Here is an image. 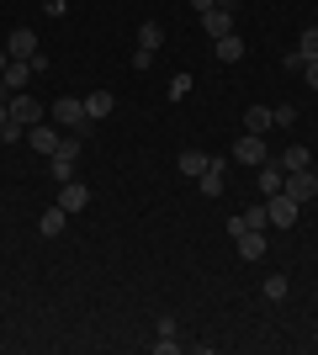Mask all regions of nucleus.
Masks as SVG:
<instances>
[{
	"instance_id": "423d86ee",
	"label": "nucleus",
	"mask_w": 318,
	"mask_h": 355,
	"mask_svg": "<svg viewBox=\"0 0 318 355\" xmlns=\"http://www.w3.org/2000/svg\"><path fill=\"white\" fill-rule=\"evenodd\" d=\"M281 191H287L292 202H313V196H318V175H313V170H292Z\"/></svg>"
},
{
	"instance_id": "f8f14e48",
	"label": "nucleus",
	"mask_w": 318,
	"mask_h": 355,
	"mask_svg": "<svg viewBox=\"0 0 318 355\" xmlns=\"http://www.w3.org/2000/svg\"><path fill=\"white\" fill-rule=\"evenodd\" d=\"M85 202H91V191H85L80 180H64V191H59V207H64V212H80Z\"/></svg>"
},
{
	"instance_id": "393cba45",
	"label": "nucleus",
	"mask_w": 318,
	"mask_h": 355,
	"mask_svg": "<svg viewBox=\"0 0 318 355\" xmlns=\"http://www.w3.org/2000/svg\"><path fill=\"white\" fill-rule=\"evenodd\" d=\"M271 117H276V128H292V122H297V106L281 101V106H271Z\"/></svg>"
},
{
	"instance_id": "ddd939ff",
	"label": "nucleus",
	"mask_w": 318,
	"mask_h": 355,
	"mask_svg": "<svg viewBox=\"0 0 318 355\" xmlns=\"http://www.w3.org/2000/svg\"><path fill=\"white\" fill-rule=\"evenodd\" d=\"M27 138H32V148H37V154H53L64 133H53V128H43V122H32V128H27Z\"/></svg>"
},
{
	"instance_id": "f03ea898",
	"label": "nucleus",
	"mask_w": 318,
	"mask_h": 355,
	"mask_svg": "<svg viewBox=\"0 0 318 355\" xmlns=\"http://www.w3.org/2000/svg\"><path fill=\"white\" fill-rule=\"evenodd\" d=\"M75 159H80V138L69 133V138H59V148H53V154H48V175L59 180H75Z\"/></svg>"
},
{
	"instance_id": "4468645a",
	"label": "nucleus",
	"mask_w": 318,
	"mask_h": 355,
	"mask_svg": "<svg viewBox=\"0 0 318 355\" xmlns=\"http://www.w3.org/2000/svg\"><path fill=\"white\" fill-rule=\"evenodd\" d=\"M239 254L244 260H260V254H265V228H244L239 234Z\"/></svg>"
},
{
	"instance_id": "412c9836",
	"label": "nucleus",
	"mask_w": 318,
	"mask_h": 355,
	"mask_svg": "<svg viewBox=\"0 0 318 355\" xmlns=\"http://www.w3.org/2000/svg\"><path fill=\"white\" fill-rule=\"evenodd\" d=\"M159 43H165V32H159V21H143V27H138V48H149V53H154Z\"/></svg>"
},
{
	"instance_id": "5701e85b",
	"label": "nucleus",
	"mask_w": 318,
	"mask_h": 355,
	"mask_svg": "<svg viewBox=\"0 0 318 355\" xmlns=\"http://www.w3.org/2000/svg\"><path fill=\"white\" fill-rule=\"evenodd\" d=\"M297 53H303V59H318V27H308L303 37H297Z\"/></svg>"
},
{
	"instance_id": "9b49d317",
	"label": "nucleus",
	"mask_w": 318,
	"mask_h": 355,
	"mask_svg": "<svg viewBox=\"0 0 318 355\" xmlns=\"http://www.w3.org/2000/svg\"><path fill=\"white\" fill-rule=\"evenodd\" d=\"M271 128H276L271 106H249V112H244V133H260V138H265Z\"/></svg>"
},
{
	"instance_id": "1a4fd4ad",
	"label": "nucleus",
	"mask_w": 318,
	"mask_h": 355,
	"mask_svg": "<svg viewBox=\"0 0 318 355\" xmlns=\"http://www.w3.org/2000/svg\"><path fill=\"white\" fill-rule=\"evenodd\" d=\"M27 80H32V64H21V59H11L6 74H0V85L11 90V96H16V90H27Z\"/></svg>"
},
{
	"instance_id": "c756f323",
	"label": "nucleus",
	"mask_w": 318,
	"mask_h": 355,
	"mask_svg": "<svg viewBox=\"0 0 318 355\" xmlns=\"http://www.w3.org/2000/svg\"><path fill=\"white\" fill-rule=\"evenodd\" d=\"M6 64H11V53H6V48H0V74H6Z\"/></svg>"
},
{
	"instance_id": "20e7f679",
	"label": "nucleus",
	"mask_w": 318,
	"mask_h": 355,
	"mask_svg": "<svg viewBox=\"0 0 318 355\" xmlns=\"http://www.w3.org/2000/svg\"><path fill=\"white\" fill-rule=\"evenodd\" d=\"M265 212H271V228H292V223L303 218V202H292L287 191H276V196H265Z\"/></svg>"
},
{
	"instance_id": "6e6552de",
	"label": "nucleus",
	"mask_w": 318,
	"mask_h": 355,
	"mask_svg": "<svg viewBox=\"0 0 318 355\" xmlns=\"http://www.w3.org/2000/svg\"><path fill=\"white\" fill-rule=\"evenodd\" d=\"M6 53H11V59H21V64H32V53H37V37H32L27 27L11 32V37H6Z\"/></svg>"
},
{
	"instance_id": "f3484780",
	"label": "nucleus",
	"mask_w": 318,
	"mask_h": 355,
	"mask_svg": "<svg viewBox=\"0 0 318 355\" xmlns=\"http://www.w3.org/2000/svg\"><path fill=\"white\" fill-rule=\"evenodd\" d=\"M281 186H287V170L265 159V170H260V191H265V196H276V191H281Z\"/></svg>"
},
{
	"instance_id": "bb28decb",
	"label": "nucleus",
	"mask_w": 318,
	"mask_h": 355,
	"mask_svg": "<svg viewBox=\"0 0 318 355\" xmlns=\"http://www.w3.org/2000/svg\"><path fill=\"white\" fill-rule=\"evenodd\" d=\"M303 74H308V85L318 90V59H308V64H303Z\"/></svg>"
},
{
	"instance_id": "2eb2a0df",
	"label": "nucleus",
	"mask_w": 318,
	"mask_h": 355,
	"mask_svg": "<svg viewBox=\"0 0 318 355\" xmlns=\"http://www.w3.org/2000/svg\"><path fill=\"white\" fill-rule=\"evenodd\" d=\"M64 223H69V212H64V207H48L43 218H37V234H43V239H59Z\"/></svg>"
},
{
	"instance_id": "39448f33",
	"label": "nucleus",
	"mask_w": 318,
	"mask_h": 355,
	"mask_svg": "<svg viewBox=\"0 0 318 355\" xmlns=\"http://www.w3.org/2000/svg\"><path fill=\"white\" fill-rule=\"evenodd\" d=\"M11 122H16V128L43 122V106H37V96H32V90H16V96H11Z\"/></svg>"
},
{
	"instance_id": "aec40b11",
	"label": "nucleus",
	"mask_w": 318,
	"mask_h": 355,
	"mask_svg": "<svg viewBox=\"0 0 318 355\" xmlns=\"http://www.w3.org/2000/svg\"><path fill=\"white\" fill-rule=\"evenodd\" d=\"M207 164H212L207 154H197V148H186V154H181V175H191V180H197L202 170H207Z\"/></svg>"
},
{
	"instance_id": "dca6fc26",
	"label": "nucleus",
	"mask_w": 318,
	"mask_h": 355,
	"mask_svg": "<svg viewBox=\"0 0 318 355\" xmlns=\"http://www.w3.org/2000/svg\"><path fill=\"white\" fill-rule=\"evenodd\" d=\"M197 180H202V196H223V159H212Z\"/></svg>"
},
{
	"instance_id": "cd10ccee",
	"label": "nucleus",
	"mask_w": 318,
	"mask_h": 355,
	"mask_svg": "<svg viewBox=\"0 0 318 355\" xmlns=\"http://www.w3.org/2000/svg\"><path fill=\"white\" fill-rule=\"evenodd\" d=\"M6 122H11V101H0V128H6Z\"/></svg>"
},
{
	"instance_id": "0eeeda50",
	"label": "nucleus",
	"mask_w": 318,
	"mask_h": 355,
	"mask_svg": "<svg viewBox=\"0 0 318 355\" xmlns=\"http://www.w3.org/2000/svg\"><path fill=\"white\" fill-rule=\"evenodd\" d=\"M233 159H239V164H265V159H271V154H265V138H260V133H239Z\"/></svg>"
},
{
	"instance_id": "b1692460",
	"label": "nucleus",
	"mask_w": 318,
	"mask_h": 355,
	"mask_svg": "<svg viewBox=\"0 0 318 355\" xmlns=\"http://www.w3.org/2000/svg\"><path fill=\"white\" fill-rule=\"evenodd\" d=\"M191 85H197L191 74H175V80H170V101H186V96H191Z\"/></svg>"
},
{
	"instance_id": "f257e3e1",
	"label": "nucleus",
	"mask_w": 318,
	"mask_h": 355,
	"mask_svg": "<svg viewBox=\"0 0 318 355\" xmlns=\"http://www.w3.org/2000/svg\"><path fill=\"white\" fill-rule=\"evenodd\" d=\"M53 122H59V128H69L75 138H85V133L96 128L91 112H85V101H75V96H59V101H53Z\"/></svg>"
},
{
	"instance_id": "a878e982",
	"label": "nucleus",
	"mask_w": 318,
	"mask_h": 355,
	"mask_svg": "<svg viewBox=\"0 0 318 355\" xmlns=\"http://www.w3.org/2000/svg\"><path fill=\"white\" fill-rule=\"evenodd\" d=\"M239 218H244V228H265V223H271V212H265V207H244Z\"/></svg>"
},
{
	"instance_id": "4be33fe9",
	"label": "nucleus",
	"mask_w": 318,
	"mask_h": 355,
	"mask_svg": "<svg viewBox=\"0 0 318 355\" xmlns=\"http://www.w3.org/2000/svg\"><path fill=\"white\" fill-rule=\"evenodd\" d=\"M260 292L271 297V302H287V276H265V286Z\"/></svg>"
},
{
	"instance_id": "7ed1b4c3",
	"label": "nucleus",
	"mask_w": 318,
	"mask_h": 355,
	"mask_svg": "<svg viewBox=\"0 0 318 355\" xmlns=\"http://www.w3.org/2000/svg\"><path fill=\"white\" fill-rule=\"evenodd\" d=\"M202 32H207L212 43H218V37H228V32H233V0L207 6V11H202Z\"/></svg>"
},
{
	"instance_id": "6ab92c4d",
	"label": "nucleus",
	"mask_w": 318,
	"mask_h": 355,
	"mask_svg": "<svg viewBox=\"0 0 318 355\" xmlns=\"http://www.w3.org/2000/svg\"><path fill=\"white\" fill-rule=\"evenodd\" d=\"M308 159H313V154H308L303 144H292V148H287V154H281V159H276V164H281V170H287V175H292V170H308Z\"/></svg>"
},
{
	"instance_id": "a211bd4d",
	"label": "nucleus",
	"mask_w": 318,
	"mask_h": 355,
	"mask_svg": "<svg viewBox=\"0 0 318 355\" xmlns=\"http://www.w3.org/2000/svg\"><path fill=\"white\" fill-rule=\"evenodd\" d=\"M218 59H223V64H239V59H244V37H239V32L218 37Z\"/></svg>"
},
{
	"instance_id": "c85d7f7f",
	"label": "nucleus",
	"mask_w": 318,
	"mask_h": 355,
	"mask_svg": "<svg viewBox=\"0 0 318 355\" xmlns=\"http://www.w3.org/2000/svg\"><path fill=\"white\" fill-rule=\"evenodd\" d=\"M191 6H197V11H207V6H218V0H191Z\"/></svg>"
},
{
	"instance_id": "9d476101",
	"label": "nucleus",
	"mask_w": 318,
	"mask_h": 355,
	"mask_svg": "<svg viewBox=\"0 0 318 355\" xmlns=\"http://www.w3.org/2000/svg\"><path fill=\"white\" fill-rule=\"evenodd\" d=\"M112 106H117V96H112V90H91V96H85L91 122H106V117H112Z\"/></svg>"
}]
</instances>
